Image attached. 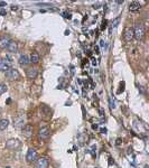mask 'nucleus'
<instances>
[{
	"mask_svg": "<svg viewBox=\"0 0 149 168\" xmlns=\"http://www.w3.org/2000/svg\"><path fill=\"white\" fill-rule=\"evenodd\" d=\"M145 34H146V31H145V27L141 22H138L136 24L134 28V37H136L137 41H143V37H145Z\"/></svg>",
	"mask_w": 149,
	"mask_h": 168,
	"instance_id": "nucleus-1",
	"label": "nucleus"
},
{
	"mask_svg": "<svg viewBox=\"0 0 149 168\" xmlns=\"http://www.w3.org/2000/svg\"><path fill=\"white\" fill-rule=\"evenodd\" d=\"M19 76H20L19 72L16 69H13V67L6 72V78L8 80V81H15V80H18Z\"/></svg>",
	"mask_w": 149,
	"mask_h": 168,
	"instance_id": "nucleus-2",
	"label": "nucleus"
},
{
	"mask_svg": "<svg viewBox=\"0 0 149 168\" xmlns=\"http://www.w3.org/2000/svg\"><path fill=\"white\" fill-rule=\"evenodd\" d=\"M10 57L7 56L6 58L0 59V71L7 72L9 69H11V61H9Z\"/></svg>",
	"mask_w": 149,
	"mask_h": 168,
	"instance_id": "nucleus-3",
	"label": "nucleus"
},
{
	"mask_svg": "<svg viewBox=\"0 0 149 168\" xmlns=\"http://www.w3.org/2000/svg\"><path fill=\"white\" fill-rule=\"evenodd\" d=\"M24 125H25V115L19 113L14 118V126L16 128H24Z\"/></svg>",
	"mask_w": 149,
	"mask_h": 168,
	"instance_id": "nucleus-4",
	"label": "nucleus"
},
{
	"mask_svg": "<svg viewBox=\"0 0 149 168\" xmlns=\"http://www.w3.org/2000/svg\"><path fill=\"white\" fill-rule=\"evenodd\" d=\"M26 159H27L28 162H33L35 160H37V151L34 148H29L27 151V155H26Z\"/></svg>",
	"mask_w": 149,
	"mask_h": 168,
	"instance_id": "nucleus-5",
	"label": "nucleus"
},
{
	"mask_svg": "<svg viewBox=\"0 0 149 168\" xmlns=\"http://www.w3.org/2000/svg\"><path fill=\"white\" fill-rule=\"evenodd\" d=\"M35 168H48V159L46 157H41L36 160Z\"/></svg>",
	"mask_w": 149,
	"mask_h": 168,
	"instance_id": "nucleus-6",
	"label": "nucleus"
},
{
	"mask_svg": "<svg viewBox=\"0 0 149 168\" xmlns=\"http://www.w3.org/2000/svg\"><path fill=\"white\" fill-rule=\"evenodd\" d=\"M123 38L126 42L132 41V39H134V28H131V27L126 28L123 33Z\"/></svg>",
	"mask_w": 149,
	"mask_h": 168,
	"instance_id": "nucleus-7",
	"label": "nucleus"
},
{
	"mask_svg": "<svg viewBox=\"0 0 149 168\" xmlns=\"http://www.w3.org/2000/svg\"><path fill=\"white\" fill-rule=\"evenodd\" d=\"M19 146H20V142L18 139H9L6 142V148L8 149H17Z\"/></svg>",
	"mask_w": 149,
	"mask_h": 168,
	"instance_id": "nucleus-8",
	"label": "nucleus"
},
{
	"mask_svg": "<svg viewBox=\"0 0 149 168\" xmlns=\"http://www.w3.org/2000/svg\"><path fill=\"white\" fill-rule=\"evenodd\" d=\"M50 129L48 127H44L42 128L39 132H38V137L41 138V139H47V138L50 137Z\"/></svg>",
	"mask_w": 149,
	"mask_h": 168,
	"instance_id": "nucleus-9",
	"label": "nucleus"
},
{
	"mask_svg": "<svg viewBox=\"0 0 149 168\" xmlns=\"http://www.w3.org/2000/svg\"><path fill=\"white\" fill-rule=\"evenodd\" d=\"M10 42H11V39H10L9 36H2V37H0V48H2V50L7 48Z\"/></svg>",
	"mask_w": 149,
	"mask_h": 168,
	"instance_id": "nucleus-10",
	"label": "nucleus"
},
{
	"mask_svg": "<svg viewBox=\"0 0 149 168\" xmlns=\"http://www.w3.org/2000/svg\"><path fill=\"white\" fill-rule=\"evenodd\" d=\"M22 134L26 138H30L33 136V127L30 125H26L22 128Z\"/></svg>",
	"mask_w": 149,
	"mask_h": 168,
	"instance_id": "nucleus-11",
	"label": "nucleus"
},
{
	"mask_svg": "<svg viewBox=\"0 0 149 168\" xmlns=\"http://www.w3.org/2000/svg\"><path fill=\"white\" fill-rule=\"evenodd\" d=\"M38 75V70L37 69H29L27 71V78H30V80H34V78H37Z\"/></svg>",
	"mask_w": 149,
	"mask_h": 168,
	"instance_id": "nucleus-12",
	"label": "nucleus"
},
{
	"mask_svg": "<svg viewBox=\"0 0 149 168\" xmlns=\"http://www.w3.org/2000/svg\"><path fill=\"white\" fill-rule=\"evenodd\" d=\"M7 50H9L10 53H17V50H18V44L16 43V42L11 41L9 43V45H8V47H7Z\"/></svg>",
	"mask_w": 149,
	"mask_h": 168,
	"instance_id": "nucleus-13",
	"label": "nucleus"
},
{
	"mask_svg": "<svg viewBox=\"0 0 149 168\" xmlns=\"http://www.w3.org/2000/svg\"><path fill=\"white\" fill-rule=\"evenodd\" d=\"M28 63H29V59H28L27 55H25V54H22L20 55V57H19V64L22 66L27 65Z\"/></svg>",
	"mask_w": 149,
	"mask_h": 168,
	"instance_id": "nucleus-14",
	"label": "nucleus"
},
{
	"mask_svg": "<svg viewBox=\"0 0 149 168\" xmlns=\"http://www.w3.org/2000/svg\"><path fill=\"white\" fill-rule=\"evenodd\" d=\"M39 62V55L37 53H31L30 54V59H29V63H33V64H37Z\"/></svg>",
	"mask_w": 149,
	"mask_h": 168,
	"instance_id": "nucleus-15",
	"label": "nucleus"
},
{
	"mask_svg": "<svg viewBox=\"0 0 149 168\" xmlns=\"http://www.w3.org/2000/svg\"><path fill=\"white\" fill-rule=\"evenodd\" d=\"M139 9H140V3L136 2V1L131 2L130 6H129V10H130V11H137V10H139Z\"/></svg>",
	"mask_w": 149,
	"mask_h": 168,
	"instance_id": "nucleus-16",
	"label": "nucleus"
},
{
	"mask_svg": "<svg viewBox=\"0 0 149 168\" xmlns=\"http://www.w3.org/2000/svg\"><path fill=\"white\" fill-rule=\"evenodd\" d=\"M8 125H9V121L7 119H1L0 120V130H6Z\"/></svg>",
	"mask_w": 149,
	"mask_h": 168,
	"instance_id": "nucleus-17",
	"label": "nucleus"
},
{
	"mask_svg": "<svg viewBox=\"0 0 149 168\" xmlns=\"http://www.w3.org/2000/svg\"><path fill=\"white\" fill-rule=\"evenodd\" d=\"M7 90H8V86H7L6 83H0V95L3 93H6Z\"/></svg>",
	"mask_w": 149,
	"mask_h": 168,
	"instance_id": "nucleus-18",
	"label": "nucleus"
},
{
	"mask_svg": "<svg viewBox=\"0 0 149 168\" xmlns=\"http://www.w3.org/2000/svg\"><path fill=\"white\" fill-rule=\"evenodd\" d=\"M110 104H111V108H115V101H112V98H110Z\"/></svg>",
	"mask_w": 149,
	"mask_h": 168,
	"instance_id": "nucleus-19",
	"label": "nucleus"
},
{
	"mask_svg": "<svg viewBox=\"0 0 149 168\" xmlns=\"http://www.w3.org/2000/svg\"><path fill=\"white\" fill-rule=\"evenodd\" d=\"M0 15H6V11H5V10H1V11H0Z\"/></svg>",
	"mask_w": 149,
	"mask_h": 168,
	"instance_id": "nucleus-20",
	"label": "nucleus"
},
{
	"mask_svg": "<svg viewBox=\"0 0 149 168\" xmlns=\"http://www.w3.org/2000/svg\"><path fill=\"white\" fill-rule=\"evenodd\" d=\"M6 168H10V167H6Z\"/></svg>",
	"mask_w": 149,
	"mask_h": 168,
	"instance_id": "nucleus-21",
	"label": "nucleus"
}]
</instances>
